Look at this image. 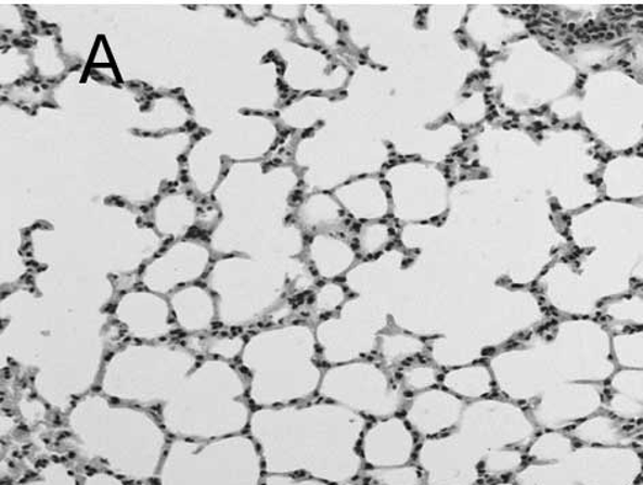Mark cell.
<instances>
[{
    "mask_svg": "<svg viewBox=\"0 0 643 485\" xmlns=\"http://www.w3.org/2000/svg\"><path fill=\"white\" fill-rule=\"evenodd\" d=\"M363 416L326 399L254 409L247 434L257 444L266 474L352 484L364 471Z\"/></svg>",
    "mask_w": 643,
    "mask_h": 485,
    "instance_id": "obj_1",
    "label": "cell"
},
{
    "mask_svg": "<svg viewBox=\"0 0 643 485\" xmlns=\"http://www.w3.org/2000/svg\"><path fill=\"white\" fill-rule=\"evenodd\" d=\"M66 425L83 460L138 484L157 478L171 442L153 410L114 401L99 391L73 404Z\"/></svg>",
    "mask_w": 643,
    "mask_h": 485,
    "instance_id": "obj_2",
    "label": "cell"
},
{
    "mask_svg": "<svg viewBox=\"0 0 643 485\" xmlns=\"http://www.w3.org/2000/svg\"><path fill=\"white\" fill-rule=\"evenodd\" d=\"M311 324L292 322L248 335L237 367L254 409L286 407L318 396L323 370Z\"/></svg>",
    "mask_w": 643,
    "mask_h": 485,
    "instance_id": "obj_3",
    "label": "cell"
},
{
    "mask_svg": "<svg viewBox=\"0 0 643 485\" xmlns=\"http://www.w3.org/2000/svg\"><path fill=\"white\" fill-rule=\"evenodd\" d=\"M253 412L237 365L205 357L157 414L171 439L206 442L246 434Z\"/></svg>",
    "mask_w": 643,
    "mask_h": 485,
    "instance_id": "obj_4",
    "label": "cell"
},
{
    "mask_svg": "<svg viewBox=\"0 0 643 485\" xmlns=\"http://www.w3.org/2000/svg\"><path fill=\"white\" fill-rule=\"evenodd\" d=\"M200 361V356L182 344L131 341L105 360L99 392L132 407L159 409Z\"/></svg>",
    "mask_w": 643,
    "mask_h": 485,
    "instance_id": "obj_5",
    "label": "cell"
},
{
    "mask_svg": "<svg viewBox=\"0 0 643 485\" xmlns=\"http://www.w3.org/2000/svg\"><path fill=\"white\" fill-rule=\"evenodd\" d=\"M262 456L246 434L206 442L171 439L157 485H263Z\"/></svg>",
    "mask_w": 643,
    "mask_h": 485,
    "instance_id": "obj_6",
    "label": "cell"
},
{
    "mask_svg": "<svg viewBox=\"0 0 643 485\" xmlns=\"http://www.w3.org/2000/svg\"><path fill=\"white\" fill-rule=\"evenodd\" d=\"M268 268L242 257L213 264L207 285L216 296L222 328L232 332L253 327L278 305L284 295V280Z\"/></svg>",
    "mask_w": 643,
    "mask_h": 485,
    "instance_id": "obj_7",
    "label": "cell"
},
{
    "mask_svg": "<svg viewBox=\"0 0 643 485\" xmlns=\"http://www.w3.org/2000/svg\"><path fill=\"white\" fill-rule=\"evenodd\" d=\"M538 430L519 404L488 397L467 403L449 436L467 465L481 474V461L488 452L529 447Z\"/></svg>",
    "mask_w": 643,
    "mask_h": 485,
    "instance_id": "obj_8",
    "label": "cell"
},
{
    "mask_svg": "<svg viewBox=\"0 0 643 485\" xmlns=\"http://www.w3.org/2000/svg\"><path fill=\"white\" fill-rule=\"evenodd\" d=\"M560 382L602 385L616 372L613 333L592 318H570L539 333Z\"/></svg>",
    "mask_w": 643,
    "mask_h": 485,
    "instance_id": "obj_9",
    "label": "cell"
},
{
    "mask_svg": "<svg viewBox=\"0 0 643 485\" xmlns=\"http://www.w3.org/2000/svg\"><path fill=\"white\" fill-rule=\"evenodd\" d=\"M318 397L372 421L400 416L409 399L391 371L369 359L329 366Z\"/></svg>",
    "mask_w": 643,
    "mask_h": 485,
    "instance_id": "obj_10",
    "label": "cell"
},
{
    "mask_svg": "<svg viewBox=\"0 0 643 485\" xmlns=\"http://www.w3.org/2000/svg\"><path fill=\"white\" fill-rule=\"evenodd\" d=\"M496 386L515 404H533L551 386L561 383L540 334L491 357Z\"/></svg>",
    "mask_w": 643,
    "mask_h": 485,
    "instance_id": "obj_11",
    "label": "cell"
},
{
    "mask_svg": "<svg viewBox=\"0 0 643 485\" xmlns=\"http://www.w3.org/2000/svg\"><path fill=\"white\" fill-rule=\"evenodd\" d=\"M604 401L605 393L600 385L562 382L530 404L528 413L536 427L562 431L602 412Z\"/></svg>",
    "mask_w": 643,
    "mask_h": 485,
    "instance_id": "obj_12",
    "label": "cell"
},
{
    "mask_svg": "<svg viewBox=\"0 0 643 485\" xmlns=\"http://www.w3.org/2000/svg\"><path fill=\"white\" fill-rule=\"evenodd\" d=\"M211 253L206 244L183 240L169 246L142 271L145 290L171 296L184 286L194 285L211 269Z\"/></svg>",
    "mask_w": 643,
    "mask_h": 485,
    "instance_id": "obj_13",
    "label": "cell"
},
{
    "mask_svg": "<svg viewBox=\"0 0 643 485\" xmlns=\"http://www.w3.org/2000/svg\"><path fill=\"white\" fill-rule=\"evenodd\" d=\"M114 318L134 343H164L178 330L169 301L149 290L121 295L114 308Z\"/></svg>",
    "mask_w": 643,
    "mask_h": 485,
    "instance_id": "obj_14",
    "label": "cell"
},
{
    "mask_svg": "<svg viewBox=\"0 0 643 485\" xmlns=\"http://www.w3.org/2000/svg\"><path fill=\"white\" fill-rule=\"evenodd\" d=\"M581 485H631L640 476L641 457L627 446H583L565 462Z\"/></svg>",
    "mask_w": 643,
    "mask_h": 485,
    "instance_id": "obj_15",
    "label": "cell"
},
{
    "mask_svg": "<svg viewBox=\"0 0 643 485\" xmlns=\"http://www.w3.org/2000/svg\"><path fill=\"white\" fill-rule=\"evenodd\" d=\"M417 447V436L406 419L393 416L366 425L360 441V456L371 469L406 467L413 461Z\"/></svg>",
    "mask_w": 643,
    "mask_h": 485,
    "instance_id": "obj_16",
    "label": "cell"
},
{
    "mask_svg": "<svg viewBox=\"0 0 643 485\" xmlns=\"http://www.w3.org/2000/svg\"><path fill=\"white\" fill-rule=\"evenodd\" d=\"M465 407L466 403L442 386L434 387L408 399L403 419L417 438L432 439L454 431Z\"/></svg>",
    "mask_w": 643,
    "mask_h": 485,
    "instance_id": "obj_17",
    "label": "cell"
},
{
    "mask_svg": "<svg viewBox=\"0 0 643 485\" xmlns=\"http://www.w3.org/2000/svg\"><path fill=\"white\" fill-rule=\"evenodd\" d=\"M544 293L551 307L571 318H591L602 307L577 268L570 265H556L549 271Z\"/></svg>",
    "mask_w": 643,
    "mask_h": 485,
    "instance_id": "obj_18",
    "label": "cell"
},
{
    "mask_svg": "<svg viewBox=\"0 0 643 485\" xmlns=\"http://www.w3.org/2000/svg\"><path fill=\"white\" fill-rule=\"evenodd\" d=\"M168 301L177 329L189 337L209 334L219 323V307L209 288L184 286L173 292Z\"/></svg>",
    "mask_w": 643,
    "mask_h": 485,
    "instance_id": "obj_19",
    "label": "cell"
},
{
    "mask_svg": "<svg viewBox=\"0 0 643 485\" xmlns=\"http://www.w3.org/2000/svg\"><path fill=\"white\" fill-rule=\"evenodd\" d=\"M604 409L620 421L643 420V370H616L608 381Z\"/></svg>",
    "mask_w": 643,
    "mask_h": 485,
    "instance_id": "obj_20",
    "label": "cell"
},
{
    "mask_svg": "<svg viewBox=\"0 0 643 485\" xmlns=\"http://www.w3.org/2000/svg\"><path fill=\"white\" fill-rule=\"evenodd\" d=\"M440 386L466 404L491 397L497 387L491 367L486 362H471L446 371Z\"/></svg>",
    "mask_w": 643,
    "mask_h": 485,
    "instance_id": "obj_21",
    "label": "cell"
},
{
    "mask_svg": "<svg viewBox=\"0 0 643 485\" xmlns=\"http://www.w3.org/2000/svg\"><path fill=\"white\" fill-rule=\"evenodd\" d=\"M427 352V343L417 335L406 332L380 333L375 354L385 369L398 370L409 365Z\"/></svg>",
    "mask_w": 643,
    "mask_h": 485,
    "instance_id": "obj_22",
    "label": "cell"
},
{
    "mask_svg": "<svg viewBox=\"0 0 643 485\" xmlns=\"http://www.w3.org/2000/svg\"><path fill=\"white\" fill-rule=\"evenodd\" d=\"M571 435L587 446H625L629 441V431L623 421L602 412L574 425Z\"/></svg>",
    "mask_w": 643,
    "mask_h": 485,
    "instance_id": "obj_23",
    "label": "cell"
},
{
    "mask_svg": "<svg viewBox=\"0 0 643 485\" xmlns=\"http://www.w3.org/2000/svg\"><path fill=\"white\" fill-rule=\"evenodd\" d=\"M310 253L312 264L323 279H336L344 275L356 258V254L348 243L331 237L313 239Z\"/></svg>",
    "mask_w": 643,
    "mask_h": 485,
    "instance_id": "obj_24",
    "label": "cell"
},
{
    "mask_svg": "<svg viewBox=\"0 0 643 485\" xmlns=\"http://www.w3.org/2000/svg\"><path fill=\"white\" fill-rule=\"evenodd\" d=\"M610 333L631 332L643 329V295L616 296L600 307Z\"/></svg>",
    "mask_w": 643,
    "mask_h": 485,
    "instance_id": "obj_25",
    "label": "cell"
},
{
    "mask_svg": "<svg viewBox=\"0 0 643 485\" xmlns=\"http://www.w3.org/2000/svg\"><path fill=\"white\" fill-rule=\"evenodd\" d=\"M574 450L570 435L563 431H543L529 445L528 456L535 463H562Z\"/></svg>",
    "mask_w": 643,
    "mask_h": 485,
    "instance_id": "obj_26",
    "label": "cell"
},
{
    "mask_svg": "<svg viewBox=\"0 0 643 485\" xmlns=\"http://www.w3.org/2000/svg\"><path fill=\"white\" fill-rule=\"evenodd\" d=\"M442 376L439 367L425 361L409 362L396 372L398 385L407 394L411 393L412 396L438 387L442 382Z\"/></svg>",
    "mask_w": 643,
    "mask_h": 485,
    "instance_id": "obj_27",
    "label": "cell"
},
{
    "mask_svg": "<svg viewBox=\"0 0 643 485\" xmlns=\"http://www.w3.org/2000/svg\"><path fill=\"white\" fill-rule=\"evenodd\" d=\"M613 356L619 369L643 370V329L613 334Z\"/></svg>",
    "mask_w": 643,
    "mask_h": 485,
    "instance_id": "obj_28",
    "label": "cell"
},
{
    "mask_svg": "<svg viewBox=\"0 0 643 485\" xmlns=\"http://www.w3.org/2000/svg\"><path fill=\"white\" fill-rule=\"evenodd\" d=\"M200 341L201 348L196 350V355H205L210 359H220L230 362H235L241 359L246 340L243 335L236 333H222L209 335L204 339V335L196 337Z\"/></svg>",
    "mask_w": 643,
    "mask_h": 485,
    "instance_id": "obj_29",
    "label": "cell"
},
{
    "mask_svg": "<svg viewBox=\"0 0 643 485\" xmlns=\"http://www.w3.org/2000/svg\"><path fill=\"white\" fill-rule=\"evenodd\" d=\"M525 456L520 449H503L488 452L481 461V474L486 477H503L518 473L524 468Z\"/></svg>",
    "mask_w": 643,
    "mask_h": 485,
    "instance_id": "obj_30",
    "label": "cell"
},
{
    "mask_svg": "<svg viewBox=\"0 0 643 485\" xmlns=\"http://www.w3.org/2000/svg\"><path fill=\"white\" fill-rule=\"evenodd\" d=\"M365 478L369 485H425V477L422 469L417 465L366 469Z\"/></svg>",
    "mask_w": 643,
    "mask_h": 485,
    "instance_id": "obj_31",
    "label": "cell"
},
{
    "mask_svg": "<svg viewBox=\"0 0 643 485\" xmlns=\"http://www.w3.org/2000/svg\"><path fill=\"white\" fill-rule=\"evenodd\" d=\"M20 485H81L76 473L65 462L51 461L36 473V476L26 480Z\"/></svg>",
    "mask_w": 643,
    "mask_h": 485,
    "instance_id": "obj_32",
    "label": "cell"
},
{
    "mask_svg": "<svg viewBox=\"0 0 643 485\" xmlns=\"http://www.w3.org/2000/svg\"><path fill=\"white\" fill-rule=\"evenodd\" d=\"M391 231L386 226H370L359 233V252L363 257H372L384 250L391 240Z\"/></svg>",
    "mask_w": 643,
    "mask_h": 485,
    "instance_id": "obj_33",
    "label": "cell"
},
{
    "mask_svg": "<svg viewBox=\"0 0 643 485\" xmlns=\"http://www.w3.org/2000/svg\"><path fill=\"white\" fill-rule=\"evenodd\" d=\"M345 297H347V295H345L342 285H323L317 293L316 301H313V311H316L318 316H326V314L337 311L338 308L343 306Z\"/></svg>",
    "mask_w": 643,
    "mask_h": 485,
    "instance_id": "obj_34",
    "label": "cell"
},
{
    "mask_svg": "<svg viewBox=\"0 0 643 485\" xmlns=\"http://www.w3.org/2000/svg\"><path fill=\"white\" fill-rule=\"evenodd\" d=\"M81 485H141L138 483L129 482L124 477L118 476V474H114L106 471H98L93 473H88L87 476L83 477Z\"/></svg>",
    "mask_w": 643,
    "mask_h": 485,
    "instance_id": "obj_35",
    "label": "cell"
},
{
    "mask_svg": "<svg viewBox=\"0 0 643 485\" xmlns=\"http://www.w3.org/2000/svg\"><path fill=\"white\" fill-rule=\"evenodd\" d=\"M263 485H333L321 480L305 476H286V474H266Z\"/></svg>",
    "mask_w": 643,
    "mask_h": 485,
    "instance_id": "obj_36",
    "label": "cell"
},
{
    "mask_svg": "<svg viewBox=\"0 0 643 485\" xmlns=\"http://www.w3.org/2000/svg\"><path fill=\"white\" fill-rule=\"evenodd\" d=\"M492 485H515L513 483H497V484H492Z\"/></svg>",
    "mask_w": 643,
    "mask_h": 485,
    "instance_id": "obj_37",
    "label": "cell"
},
{
    "mask_svg": "<svg viewBox=\"0 0 643 485\" xmlns=\"http://www.w3.org/2000/svg\"><path fill=\"white\" fill-rule=\"evenodd\" d=\"M641 485H643V484H641Z\"/></svg>",
    "mask_w": 643,
    "mask_h": 485,
    "instance_id": "obj_38",
    "label": "cell"
}]
</instances>
